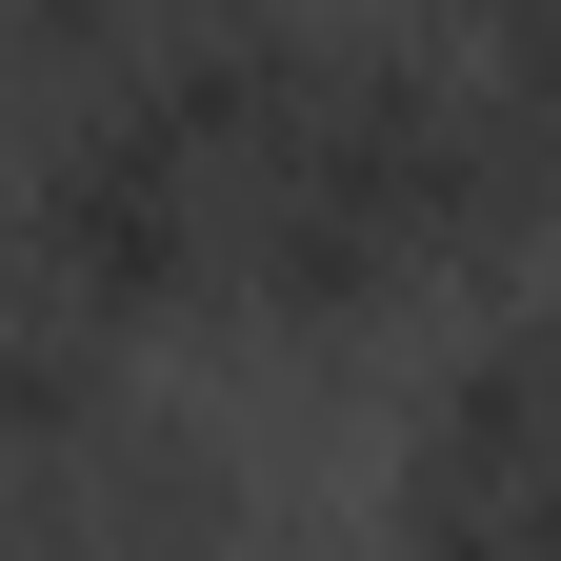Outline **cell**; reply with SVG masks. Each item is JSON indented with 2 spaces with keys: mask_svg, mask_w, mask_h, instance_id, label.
<instances>
[{
  "mask_svg": "<svg viewBox=\"0 0 561 561\" xmlns=\"http://www.w3.org/2000/svg\"><path fill=\"white\" fill-rule=\"evenodd\" d=\"M21 280L121 341L241 301V121L181 81H60L41 181H21Z\"/></svg>",
  "mask_w": 561,
  "mask_h": 561,
  "instance_id": "obj_1",
  "label": "cell"
},
{
  "mask_svg": "<svg viewBox=\"0 0 561 561\" xmlns=\"http://www.w3.org/2000/svg\"><path fill=\"white\" fill-rule=\"evenodd\" d=\"M401 541H561V301L481 321L401 442Z\"/></svg>",
  "mask_w": 561,
  "mask_h": 561,
  "instance_id": "obj_2",
  "label": "cell"
}]
</instances>
